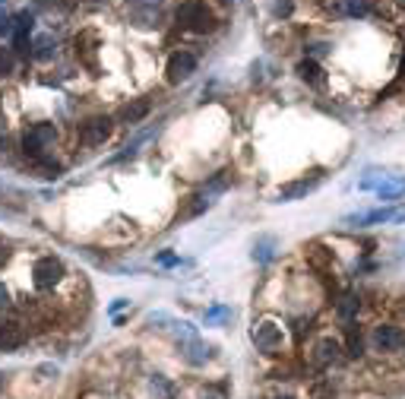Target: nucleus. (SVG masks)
<instances>
[{"instance_id":"6ab92c4d","label":"nucleus","mask_w":405,"mask_h":399,"mask_svg":"<svg viewBox=\"0 0 405 399\" xmlns=\"http://www.w3.org/2000/svg\"><path fill=\"white\" fill-rule=\"evenodd\" d=\"M152 390H155L162 399H174V386L168 384L165 377H152Z\"/></svg>"},{"instance_id":"a878e982","label":"nucleus","mask_w":405,"mask_h":399,"mask_svg":"<svg viewBox=\"0 0 405 399\" xmlns=\"http://www.w3.org/2000/svg\"><path fill=\"white\" fill-rule=\"evenodd\" d=\"M228 314V308H209L206 310V320H219V317H225Z\"/></svg>"},{"instance_id":"4be33fe9","label":"nucleus","mask_w":405,"mask_h":399,"mask_svg":"<svg viewBox=\"0 0 405 399\" xmlns=\"http://www.w3.org/2000/svg\"><path fill=\"white\" fill-rule=\"evenodd\" d=\"M273 13H275V16H289V13H291V0H275Z\"/></svg>"},{"instance_id":"bb28decb","label":"nucleus","mask_w":405,"mask_h":399,"mask_svg":"<svg viewBox=\"0 0 405 399\" xmlns=\"http://www.w3.org/2000/svg\"><path fill=\"white\" fill-rule=\"evenodd\" d=\"M10 304V292L3 289V283H0V308H7Z\"/></svg>"},{"instance_id":"6e6552de","label":"nucleus","mask_w":405,"mask_h":399,"mask_svg":"<svg viewBox=\"0 0 405 399\" xmlns=\"http://www.w3.org/2000/svg\"><path fill=\"white\" fill-rule=\"evenodd\" d=\"M254 342L260 345L263 352H275V349H282V330L275 324H260L254 330Z\"/></svg>"},{"instance_id":"39448f33","label":"nucleus","mask_w":405,"mask_h":399,"mask_svg":"<svg viewBox=\"0 0 405 399\" xmlns=\"http://www.w3.org/2000/svg\"><path fill=\"white\" fill-rule=\"evenodd\" d=\"M320 181H323V172H310V178L291 181V184H282L275 197H279L282 203H289V200H301V197H307V193L314 190V187L320 184Z\"/></svg>"},{"instance_id":"393cba45","label":"nucleus","mask_w":405,"mask_h":399,"mask_svg":"<svg viewBox=\"0 0 405 399\" xmlns=\"http://www.w3.org/2000/svg\"><path fill=\"white\" fill-rule=\"evenodd\" d=\"M158 263H162V266H178L181 257H174V254H158Z\"/></svg>"},{"instance_id":"dca6fc26","label":"nucleus","mask_w":405,"mask_h":399,"mask_svg":"<svg viewBox=\"0 0 405 399\" xmlns=\"http://www.w3.org/2000/svg\"><path fill=\"white\" fill-rule=\"evenodd\" d=\"M358 308H361L358 295H355V292H349V295H342V301H339V317H342L345 324H351V317L358 314Z\"/></svg>"},{"instance_id":"0eeeda50","label":"nucleus","mask_w":405,"mask_h":399,"mask_svg":"<svg viewBox=\"0 0 405 399\" xmlns=\"http://www.w3.org/2000/svg\"><path fill=\"white\" fill-rule=\"evenodd\" d=\"M383 222H396V209L383 206V209H371V213L349 216V219H345V225H383Z\"/></svg>"},{"instance_id":"ddd939ff","label":"nucleus","mask_w":405,"mask_h":399,"mask_svg":"<svg viewBox=\"0 0 405 399\" xmlns=\"http://www.w3.org/2000/svg\"><path fill=\"white\" fill-rule=\"evenodd\" d=\"M22 342L20 324H0V349H16Z\"/></svg>"},{"instance_id":"c85d7f7f","label":"nucleus","mask_w":405,"mask_h":399,"mask_svg":"<svg viewBox=\"0 0 405 399\" xmlns=\"http://www.w3.org/2000/svg\"><path fill=\"white\" fill-rule=\"evenodd\" d=\"M121 308H127V301H124V298H117V301L111 304V310H114V314H117V310H121Z\"/></svg>"},{"instance_id":"f8f14e48","label":"nucleus","mask_w":405,"mask_h":399,"mask_svg":"<svg viewBox=\"0 0 405 399\" xmlns=\"http://www.w3.org/2000/svg\"><path fill=\"white\" fill-rule=\"evenodd\" d=\"M316 352H320V365H330V361H339L342 358V345L336 342V339H320V345H316Z\"/></svg>"},{"instance_id":"2f4dec72","label":"nucleus","mask_w":405,"mask_h":399,"mask_svg":"<svg viewBox=\"0 0 405 399\" xmlns=\"http://www.w3.org/2000/svg\"><path fill=\"white\" fill-rule=\"evenodd\" d=\"M0 193H3V184H0Z\"/></svg>"},{"instance_id":"a211bd4d","label":"nucleus","mask_w":405,"mask_h":399,"mask_svg":"<svg viewBox=\"0 0 405 399\" xmlns=\"http://www.w3.org/2000/svg\"><path fill=\"white\" fill-rule=\"evenodd\" d=\"M342 7H345V13L349 16H367V0H342Z\"/></svg>"},{"instance_id":"9b49d317","label":"nucleus","mask_w":405,"mask_h":399,"mask_svg":"<svg viewBox=\"0 0 405 399\" xmlns=\"http://www.w3.org/2000/svg\"><path fill=\"white\" fill-rule=\"evenodd\" d=\"M146 114H149V102L139 98V102H130L124 111H121V121H124V124H139Z\"/></svg>"},{"instance_id":"2eb2a0df","label":"nucleus","mask_w":405,"mask_h":399,"mask_svg":"<svg viewBox=\"0 0 405 399\" xmlns=\"http://www.w3.org/2000/svg\"><path fill=\"white\" fill-rule=\"evenodd\" d=\"M184 349H187V361H190V365H203V361H206V358H209V352L203 349V342H199L197 336H193V339H187V342H184Z\"/></svg>"},{"instance_id":"aec40b11","label":"nucleus","mask_w":405,"mask_h":399,"mask_svg":"<svg viewBox=\"0 0 405 399\" xmlns=\"http://www.w3.org/2000/svg\"><path fill=\"white\" fill-rule=\"evenodd\" d=\"M254 260H260V263L273 260V241H269V238H266V241H260V244L254 248Z\"/></svg>"},{"instance_id":"f257e3e1","label":"nucleus","mask_w":405,"mask_h":399,"mask_svg":"<svg viewBox=\"0 0 405 399\" xmlns=\"http://www.w3.org/2000/svg\"><path fill=\"white\" fill-rule=\"evenodd\" d=\"M178 26L190 29V32H213L215 16L206 10V3H199V0H184V3L178 7Z\"/></svg>"},{"instance_id":"c756f323","label":"nucleus","mask_w":405,"mask_h":399,"mask_svg":"<svg viewBox=\"0 0 405 399\" xmlns=\"http://www.w3.org/2000/svg\"><path fill=\"white\" fill-rule=\"evenodd\" d=\"M396 222H405V206H399V209H396Z\"/></svg>"},{"instance_id":"1a4fd4ad","label":"nucleus","mask_w":405,"mask_h":399,"mask_svg":"<svg viewBox=\"0 0 405 399\" xmlns=\"http://www.w3.org/2000/svg\"><path fill=\"white\" fill-rule=\"evenodd\" d=\"M374 342H377V349L390 352V349H399L405 339H402V330H399V326L383 324V326H377V330H374Z\"/></svg>"},{"instance_id":"4468645a","label":"nucleus","mask_w":405,"mask_h":399,"mask_svg":"<svg viewBox=\"0 0 405 399\" xmlns=\"http://www.w3.org/2000/svg\"><path fill=\"white\" fill-rule=\"evenodd\" d=\"M298 76H301L304 83H323V70H320V63L316 61H301L298 63Z\"/></svg>"},{"instance_id":"20e7f679","label":"nucleus","mask_w":405,"mask_h":399,"mask_svg":"<svg viewBox=\"0 0 405 399\" xmlns=\"http://www.w3.org/2000/svg\"><path fill=\"white\" fill-rule=\"evenodd\" d=\"M197 73V57L190 51H174L168 57V83H184Z\"/></svg>"},{"instance_id":"b1692460","label":"nucleus","mask_w":405,"mask_h":399,"mask_svg":"<svg viewBox=\"0 0 405 399\" xmlns=\"http://www.w3.org/2000/svg\"><path fill=\"white\" fill-rule=\"evenodd\" d=\"M13 32V20L7 13H0V35H10Z\"/></svg>"},{"instance_id":"7ed1b4c3","label":"nucleus","mask_w":405,"mask_h":399,"mask_svg":"<svg viewBox=\"0 0 405 399\" xmlns=\"http://www.w3.org/2000/svg\"><path fill=\"white\" fill-rule=\"evenodd\" d=\"M32 276H35V289L48 292L63 279V263L57 257H38L32 266Z\"/></svg>"},{"instance_id":"cd10ccee","label":"nucleus","mask_w":405,"mask_h":399,"mask_svg":"<svg viewBox=\"0 0 405 399\" xmlns=\"http://www.w3.org/2000/svg\"><path fill=\"white\" fill-rule=\"evenodd\" d=\"M7 260V241H3V238H0V263Z\"/></svg>"},{"instance_id":"9d476101","label":"nucleus","mask_w":405,"mask_h":399,"mask_svg":"<svg viewBox=\"0 0 405 399\" xmlns=\"http://www.w3.org/2000/svg\"><path fill=\"white\" fill-rule=\"evenodd\" d=\"M402 193H405V178H396V174H386L383 184L377 187V197L380 200H390V203H392V200H399Z\"/></svg>"},{"instance_id":"423d86ee","label":"nucleus","mask_w":405,"mask_h":399,"mask_svg":"<svg viewBox=\"0 0 405 399\" xmlns=\"http://www.w3.org/2000/svg\"><path fill=\"white\" fill-rule=\"evenodd\" d=\"M111 130H114V124H111V117H92L89 124H83V143L86 146H102L105 140L111 137Z\"/></svg>"},{"instance_id":"412c9836","label":"nucleus","mask_w":405,"mask_h":399,"mask_svg":"<svg viewBox=\"0 0 405 399\" xmlns=\"http://www.w3.org/2000/svg\"><path fill=\"white\" fill-rule=\"evenodd\" d=\"M13 73V54L7 48H0V76H10Z\"/></svg>"},{"instance_id":"7c9ffc66","label":"nucleus","mask_w":405,"mask_h":399,"mask_svg":"<svg viewBox=\"0 0 405 399\" xmlns=\"http://www.w3.org/2000/svg\"><path fill=\"white\" fill-rule=\"evenodd\" d=\"M0 386H3V371H0Z\"/></svg>"},{"instance_id":"5701e85b","label":"nucleus","mask_w":405,"mask_h":399,"mask_svg":"<svg viewBox=\"0 0 405 399\" xmlns=\"http://www.w3.org/2000/svg\"><path fill=\"white\" fill-rule=\"evenodd\" d=\"M54 51H51V38H42L38 42V51H35V57H51Z\"/></svg>"},{"instance_id":"f03ea898","label":"nucleus","mask_w":405,"mask_h":399,"mask_svg":"<svg viewBox=\"0 0 405 399\" xmlns=\"http://www.w3.org/2000/svg\"><path fill=\"white\" fill-rule=\"evenodd\" d=\"M54 140H57V127L54 124H32L26 130V137H22V152H26L29 158H38L51 143H54Z\"/></svg>"},{"instance_id":"f3484780","label":"nucleus","mask_w":405,"mask_h":399,"mask_svg":"<svg viewBox=\"0 0 405 399\" xmlns=\"http://www.w3.org/2000/svg\"><path fill=\"white\" fill-rule=\"evenodd\" d=\"M361 349H364V342H361V333L355 330V326H349V355L351 358H361Z\"/></svg>"}]
</instances>
